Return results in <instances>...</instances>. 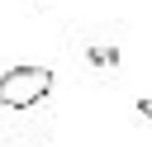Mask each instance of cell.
<instances>
[{
  "mask_svg": "<svg viewBox=\"0 0 152 147\" xmlns=\"http://www.w3.org/2000/svg\"><path fill=\"white\" fill-rule=\"evenodd\" d=\"M52 85H57L52 66H10L0 71V109H14V114L38 109L52 95Z\"/></svg>",
  "mask_w": 152,
  "mask_h": 147,
  "instance_id": "1",
  "label": "cell"
},
{
  "mask_svg": "<svg viewBox=\"0 0 152 147\" xmlns=\"http://www.w3.org/2000/svg\"><path fill=\"white\" fill-rule=\"evenodd\" d=\"M86 66H90L100 81H114L119 66H124V57H119V47H114L109 38H90V43H86Z\"/></svg>",
  "mask_w": 152,
  "mask_h": 147,
  "instance_id": "2",
  "label": "cell"
},
{
  "mask_svg": "<svg viewBox=\"0 0 152 147\" xmlns=\"http://www.w3.org/2000/svg\"><path fill=\"white\" fill-rule=\"evenodd\" d=\"M138 109H142V114H152V100H142V104H138Z\"/></svg>",
  "mask_w": 152,
  "mask_h": 147,
  "instance_id": "3",
  "label": "cell"
}]
</instances>
